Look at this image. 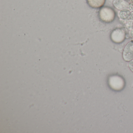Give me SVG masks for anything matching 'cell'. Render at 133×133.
<instances>
[{"label":"cell","mask_w":133,"mask_h":133,"mask_svg":"<svg viewBox=\"0 0 133 133\" xmlns=\"http://www.w3.org/2000/svg\"><path fill=\"white\" fill-rule=\"evenodd\" d=\"M116 17L115 11L112 8L108 7L102 8L99 12V19L103 22L110 23L112 22Z\"/></svg>","instance_id":"1"},{"label":"cell","mask_w":133,"mask_h":133,"mask_svg":"<svg viewBox=\"0 0 133 133\" xmlns=\"http://www.w3.org/2000/svg\"><path fill=\"white\" fill-rule=\"evenodd\" d=\"M109 83L111 88L116 91L121 90L124 86L123 79L117 75L110 77L109 79Z\"/></svg>","instance_id":"2"},{"label":"cell","mask_w":133,"mask_h":133,"mask_svg":"<svg viewBox=\"0 0 133 133\" xmlns=\"http://www.w3.org/2000/svg\"><path fill=\"white\" fill-rule=\"evenodd\" d=\"M110 38L112 42L119 44L123 42L125 40L126 33L123 29H116L111 32Z\"/></svg>","instance_id":"3"},{"label":"cell","mask_w":133,"mask_h":133,"mask_svg":"<svg viewBox=\"0 0 133 133\" xmlns=\"http://www.w3.org/2000/svg\"><path fill=\"white\" fill-rule=\"evenodd\" d=\"M123 58L126 62L133 59V41L129 42L124 47L123 52Z\"/></svg>","instance_id":"4"},{"label":"cell","mask_w":133,"mask_h":133,"mask_svg":"<svg viewBox=\"0 0 133 133\" xmlns=\"http://www.w3.org/2000/svg\"><path fill=\"white\" fill-rule=\"evenodd\" d=\"M113 4L115 8L119 10L128 9L130 6V4L125 0H114Z\"/></svg>","instance_id":"5"},{"label":"cell","mask_w":133,"mask_h":133,"mask_svg":"<svg viewBox=\"0 0 133 133\" xmlns=\"http://www.w3.org/2000/svg\"><path fill=\"white\" fill-rule=\"evenodd\" d=\"M88 4L93 8L102 7L105 3V0H87Z\"/></svg>","instance_id":"6"},{"label":"cell","mask_w":133,"mask_h":133,"mask_svg":"<svg viewBox=\"0 0 133 133\" xmlns=\"http://www.w3.org/2000/svg\"><path fill=\"white\" fill-rule=\"evenodd\" d=\"M128 67L130 70L133 73V59L129 62Z\"/></svg>","instance_id":"7"},{"label":"cell","mask_w":133,"mask_h":133,"mask_svg":"<svg viewBox=\"0 0 133 133\" xmlns=\"http://www.w3.org/2000/svg\"><path fill=\"white\" fill-rule=\"evenodd\" d=\"M130 1L131 3H133V0H130Z\"/></svg>","instance_id":"8"}]
</instances>
